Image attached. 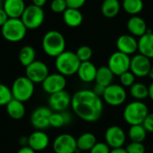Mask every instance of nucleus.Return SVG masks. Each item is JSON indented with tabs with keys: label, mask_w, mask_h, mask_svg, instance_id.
Masks as SVG:
<instances>
[{
	"label": "nucleus",
	"mask_w": 153,
	"mask_h": 153,
	"mask_svg": "<svg viewBox=\"0 0 153 153\" xmlns=\"http://www.w3.org/2000/svg\"><path fill=\"white\" fill-rule=\"evenodd\" d=\"M71 108L79 118L93 123L102 116L103 100L92 90H80L72 96Z\"/></svg>",
	"instance_id": "nucleus-1"
},
{
	"label": "nucleus",
	"mask_w": 153,
	"mask_h": 153,
	"mask_svg": "<svg viewBox=\"0 0 153 153\" xmlns=\"http://www.w3.org/2000/svg\"><path fill=\"white\" fill-rule=\"evenodd\" d=\"M65 39L58 30H49L45 33L42 39V48L46 55L56 57L65 51Z\"/></svg>",
	"instance_id": "nucleus-2"
},
{
	"label": "nucleus",
	"mask_w": 153,
	"mask_h": 153,
	"mask_svg": "<svg viewBox=\"0 0 153 153\" xmlns=\"http://www.w3.org/2000/svg\"><path fill=\"white\" fill-rule=\"evenodd\" d=\"M81 61L76 54L72 51H64L56 57L55 65L57 72L64 76H72L77 74Z\"/></svg>",
	"instance_id": "nucleus-3"
},
{
	"label": "nucleus",
	"mask_w": 153,
	"mask_h": 153,
	"mask_svg": "<svg viewBox=\"0 0 153 153\" xmlns=\"http://www.w3.org/2000/svg\"><path fill=\"white\" fill-rule=\"evenodd\" d=\"M148 115L149 108L147 105L140 100H135L127 104L123 112L124 120L130 126L143 125Z\"/></svg>",
	"instance_id": "nucleus-4"
},
{
	"label": "nucleus",
	"mask_w": 153,
	"mask_h": 153,
	"mask_svg": "<svg viewBox=\"0 0 153 153\" xmlns=\"http://www.w3.org/2000/svg\"><path fill=\"white\" fill-rule=\"evenodd\" d=\"M27 30L28 29L21 19L9 18L1 27L2 36L9 42H19L22 40L26 36Z\"/></svg>",
	"instance_id": "nucleus-5"
},
{
	"label": "nucleus",
	"mask_w": 153,
	"mask_h": 153,
	"mask_svg": "<svg viewBox=\"0 0 153 153\" xmlns=\"http://www.w3.org/2000/svg\"><path fill=\"white\" fill-rule=\"evenodd\" d=\"M34 83L26 76L16 78L11 87L13 98L22 102L29 100L34 93Z\"/></svg>",
	"instance_id": "nucleus-6"
},
{
	"label": "nucleus",
	"mask_w": 153,
	"mask_h": 153,
	"mask_svg": "<svg viewBox=\"0 0 153 153\" xmlns=\"http://www.w3.org/2000/svg\"><path fill=\"white\" fill-rule=\"evenodd\" d=\"M21 20L28 30H36L39 28L45 20V12L42 7L35 4L26 6Z\"/></svg>",
	"instance_id": "nucleus-7"
},
{
	"label": "nucleus",
	"mask_w": 153,
	"mask_h": 153,
	"mask_svg": "<svg viewBox=\"0 0 153 153\" xmlns=\"http://www.w3.org/2000/svg\"><path fill=\"white\" fill-rule=\"evenodd\" d=\"M102 98L104 102L108 105L112 107H118L125 103L127 98V93L122 85L112 83L106 87Z\"/></svg>",
	"instance_id": "nucleus-8"
},
{
	"label": "nucleus",
	"mask_w": 153,
	"mask_h": 153,
	"mask_svg": "<svg viewBox=\"0 0 153 153\" xmlns=\"http://www.w3.org/2000/svg\"><path fill=\"white\" fill-rule=\"evenodd\" d=\"M131 57L120 51L114 52L108 58V66L114 75L120 76L122 74L130 70Z\"/></svg>",
	"instance_id": "nucleus-9"
},
{
	"label": "nucleus",
	"mask_w": 153,
	"mask_h": 153,
	"mask_svg": "<svg viewBox=\"0 0 153 153\" xmlns=\"http://www.w3.org/2000/svg\"><path fill=\"white\" fill-rule=\"evenodd\" d=\"M48 74V67L42 61L35 60L30 65L25 67V76L28 77L34 84L42 83Z\"/></svg>",
	"instance_id": "nucleus-10"
},
{
	"label": "nucleus",
	"mask_w": 153,
	"mask_h": 153,
	"mask_svg": "<svg viewBox=\"0 0 153 153\" xmlns=\"http://www.w3.org/2000/svg\"><path fill=\"white\" fill-rule=\"evenodd\" d=\"M152 66L151 59L140 53L131 57L130 71L135 75V77L143 78L148 76Z\"/></svg>",
	"instance_id": "nucleus-11"
},
{
	"label": "nucleus",
	"mask_w": 153,
	"mask_h": 153,
	"mask_svg": "<svg viewBox=\"0 0 153 153\" xmlns=\"http://www.w3.org/2000/svg\"><path fill=\"white\" fill-rule=\"evenodd\" d=\"M53 111L47 107H39L34 109L30 116V123L37 130H44L50 126V117Z\"/></svg>",
	"instance_id": "nucleus-12"
},
{
	"label": "nucleus",
	"mask_w": 153,
	"mask_h": 153,
	"mask_svg": "<svg viewBox=\"0 0 153 153\" xmlns=\"http://www.w3.org/2000/svg\"><path fill=\"white\" fill-rule=\"evenodd\" d=\"M55 153H74L77 149L76 139L69 134H62L53 142Z\"/></svg>",
	"instance_id": "nucleus-13"
},
{
	"label": "nucleus",
	"mask_w": 153,
	"mask_h": 153,
	"mask_svg": "<svg viewBox=\"0 0 153 153\" xmlns=\"http://www.w3.org/2000/svg\"><path fill=\"white\" fill-rule=\"evenodd\" d=\"M105 141L110 149L122 148L126 141V134L120 126H111L105 132Z\"/></svg>",
	"instance_id": "nucleus-14"
},
{
	"label": "nucleus",
	"mask_w": 153,
	"mask_h": 153,
	"mask_svg": "<svg viewBox=\"0 0 153 153\" xmlns=\"http://www.w3.org/2000/svg\"><path fill=\"white\" fill-rule=\"evenodd\" d=\"M41 84L44 91L51 95L65 89L66 79L65 76L60 74L59 73L49 74Z\"/></svg>",
	"instance_id": "nucleus-15"
},
{
	"label": "nucleus",
	"mask_w": 153,
	"mask_h": 153,
	"mask_svg": "<svg viewBox=\"0 0 153 153\" xmlns=\"http://www.w3.org/2000/svg\"><path fill=\"white\" fill-rule=\"evenodd\" d=\"M72 97L66 91H61L49 95L48 106L54 112L65 111L71 106Z\"/></svg>",
	"instance_id": "nucleus-16"
},
{
	"label": "nucleus",
	"mask_w": 153,
	"mask_h": 153,
	"mask_svg": "<svg viewBox=\"0 0 153 153\" xmlns=\"http://www.w3.org/2000/svg\"><path fill=\"white\" fill-rule=\"evenodd\" d=\"M117 51H120L126 55H134L138 50V40L131 34H124L117 38Z\"/></svg>",
	"instance_id": "nucleus-17"
},
{
	"label": "nucleus",
	"mask_w": 153,
	"mask_h": 153,
	"mask_svg": "<svg viewBox=\"0 0 153 153\" xmlns=\"http://www.w3.org/2000/svg\"><path fill=\"white\" fill-rule=\"evenodd\" d=\"M49 138L48 134L40 130L32 133L28 137V146L35 152H40L48 148Z\"/></svg>",
	"instance_id": "nucleus-18"
},
{
	"label": "nucleus",
	"mask_w": 153,
	"mask_h": 153,
	"mask_svg": "<svg viewBox=\"0 0 153 153\" xmlns=\"http://www.w3.org/2000/svg\"><path fill=\"white\" fill-rule=\"evenodd\" d=\"M3 8L9 18L21 19L26 5L24 0H4Z\"/></svg>",
	"instance_id": "nucleus-19"
},
{
	"label": "nucleus",
	"mask_w": 153,
	"mask_h": 153,
	"mask_svg": "<svg viewBox=\"0 0 153 153\" xmlns=\"http://www.w3.org/2000/svg\"><path fill=\"white\" fill-rule=\"evenodd\" d=\"M126 26H127L128 31L134 37L140 38L143 36L148 30L146 22L138 15H134L131 18H129Z\"/></svg>",
	"instance_id": "nucleus-20"
},
{
	"label": "nucleus",
	"mask_w": 153,
	"mask_h": 153,
	"mask_svg": "<svg viewBox=\"0 0 153 153\" xmlns=\"http://www.w3.org/2000/svg\"><path fill=\"white\" fill-rule=\"evenodd\" d=\"M97 70L98 68L96 67V65L91 61L82 62L78 68L77 75L82 82H92L96 79Z\"/></svg>",
	"instance_id": "nucleus-21"
},
{
	"label": "nucleus",
	"mask_w": 153,
	"mask_h": 153,
	"mask_svg": "<svg viewBox=\"0 0 153 153\" xmlns=\"http://www.w3.org/2000/svg\"><path fill=\"white\" fill-rule=\"evenodd\" d=\"M138 51L140 54L153 58V32L148 30L147 32L138 39Z\"/></svg>",
	"instance_id": "nucleus-22"
},
{
	"label": "nucleus",
	"mask_w": 153,
	"mask_h": 153,
	"mask_svg": "<svg viewBox=\"0 0 153 153\" xmlns=\"http://www.w3.org/2000/svg\"><path fill=\"white\" fill-rule=\"evenodd\" d=\"M63 20L67 26L71 28H76L82 23L83 15L80 9L68 7L63 13Z\"/></svg>",
	"instance_id": "nucleus-23"
},
{
	"label": "nucleus",
	"mask_w": 153,
	"mask_h": 153,
	"mask_svg": "<svg viewBox=\"0 0 153 153\" xmlns=\"http://www.w3.org/2000/svg\"><path fill=\"white\" fill-rule=\"evenodd\" d=\"M5 107H6V112L8 116L14 120H20L25 115L24 104L23 102L18 100H15L13 98Z\"/></svg>",
	"instance_id": "nucleus-24"
},
{
	"label": "nucleus",
	"mask_w": 153,
	"mask_h": 153,
	"mask_svg": "<svg viewBox=\"0 0 153 153\" xmlns=\"http://www.w3.org/2000/svg\"><path fill=\"white\" fill-rule=\"evenodd\" d=\"M76 143H77V149L79 151L90 152L98 142H97V137L95 136L94 134L87 132L82 134L76 139Z\"/></svg>",
	"instance_id": "nucleus-25"
},
{
	"label": "nucleus",
	"mask_w": 153,
	"mask_h": 153,
	"mask_svg": "<svg viewBox=\"0 0 153 153\" xmlns=\"http://www.w3.org/2000/svg\"><path fill=\"white\" fill-rule=\"evenodd\" d=\"M122 5L119 0H103L101 4V13L107 18L116 17L121 9Z\"/></svg>",
	"instance_id": "nucleus-26"
},
{
	"label": "nucleus",
	"mask_w": 153,
	"mask_h": 153,
	"mask_svg": "<svg viewBox=\"0 0 153 153\" xmlns=\"http://www.w3.org/2000/svg\"><path fill=\"white\" fill-rule=\"evenodd\" d=\"M114 76V74L108 68V66L103 65L98 68L95 82L98 84H100L104 87H108L113 83Z\"/></svg>",
	"instance_id": "nucleus-27"
},
{
	"label": "nucleus",
	"mask_w": 153,
	"mask_h": 153,
	"mask_svg": "<svg viewBox=\"0 0 153 153\" xmlns=\"http://www.w3.org/2000/svg\"><path fill=\"white\" fill-rule=\"evenodd\" d=\"M18 58L20 63L24 66L27 67L30 65L31 63H33L36 60V50L33 47L31 46H24L22 47L18 55Z\"/></svg>",
	"instance_id": "nucleus-28"
},
{
	"label": "nucleus",
	"mask_w": 153,
	"mask_h": 153,
	"mask_svg": "<svg viewBox=\"0 0 153 153\" xmlns=\"http://www.w3.org/2000/svg\"><path fill=\"white\" fill-rule=\"evenodd\" d=\"M72 120V117L65 111L53 112L50 117V126L54 128H61L68 125Z\"/></svg>",
	"instance_id": "nucleus-29"
},
{
	"label": "nucleus",
	"mask_w": 153,
	"mask_h": 153,
	"mask_svg": "<svg viewBox=\"0 0 153 153\" xmlns=\"http://www.w3.org/2000/svg\"><path fill=\"white\" fill-rule=\"evenodd\" d=\"M128 136L132 142L143 143L147 137V131L143 125L130 126L128 130Z\"/></svg>",
	"instance_id": "nucleus-30"
},
{
	"label": "nucleus",
	"mask_w": 153,
	"mask_h": 153,
	"mask_svg": "<svg viewBox=\"0 0 153 153\" xmlns=\"http://www.w3.org/2000/svg\"><path fill=\"white\" fill-rule=\"evenodd\" d=\"M130 94L136 100L142 101L149 98V87L143 82H134L130 87Z\"/></svg>",
	"instance_id": "nucleus-31"
},
{
	"label": "nucleus",
	"mask_w": 153,
	"mask_h": 153,
	"mask_svg": "<svg viewBox=\"0 0 153 153\" xmlns=\"http://www.w3.org/2000/svg\"><path fill=\"white\" fill-rule=\"evenodd\" d=\"M122 7L125 12L132 16L137 15L143 9V0H123Z\"/></svg>",
	"instance_id": "nucleus-32"
},
{
	"label": "nucleus",
	"mask_w": 153,
	"mask_h": 153,
	"mask_svg": "<svg viewBox=\"0 0 153 153\" xmlns=\"http://www.w3.org/2000/svg\"><path fill=\"white\" fill-rule=\"evenodd\" d=\"M78 59L82 62H86V61H90V59L92 56V49L91 47L89 46H81L77 48L76 52H75Z\"/></svg>",
	"instance_id": "nucleus-33"
},
{
	"label": "nucleus",
	"mask_w": 153,
	"mask_h": 153,
	"mask_svg": "<svg viewBox=\"0 0 153 153\" xmlns=\"http://www.w3.org/2000/svg\"><path fill=\"white\" fill-rule=\"evenodd\" d=\"M13 99L11 88L0 83V106H6Z\"/></svg>",
	"instance_id": "nucleus-34"
},
{
	"label": "nucleus",
	"mask_w": 153,
	"mask_h": 153,
	"mask_svg": "<svg viewBox=\"0 0 153 153\" xmlns=\"http://www.w3.org/2000/svg\"><path fill=\"white\" fill-rule=\"evenodd\" d=\"M119 81L121 85L125 87H131L135 82V75L129 70L119 76Z\"/></svg>",
	"instance_id": "nucleus-35"
},
{
	"label": "nucleus",
	"mask_w": 153,
	"mask_h": 153,
	"mask_svg": "<svg viewBox=\"0 0 153 153\" xmlns=\"http://www.w3.org/2000/svg\"><path fill=\"white\" fill-rule=\"evenodd\" d=\"M67 8L65 0H52L50 3V9L56 13H63Z\"/></svg>",
	"instance_id": "nucleus-36"
},
{
	"label": "nucleus",
	"mask_w": 153,
	"mask_h": 153,
	"mask_svg": "<svg viewBox=\"0 0 153 153\" xmlns=\"http://www.w3.org/2000/svg\"><path fill=\"white\" fill-rule=\"evenodd\" d=\"M126 150L127 153H145V146L143 143L132 142L126 147Z\"/></svg>",
	"instance_id": "nucleus-37"
},
{
	"label": "nucleus",
	"mask_w": 153,
	"mask_h": 153,
	"mask_svg": "<svg viewBox=\"0 0 153 153\" xmlns=\"http://www.w3.org/2000/svg\"><path fill=\"white\" fill-rule=\"evenodd\" d=\"M110 147L106 143H97L90 151V153H110Z\"/></svg>",
	"instance_id": "nucleus-38"
},
{
	"label": "nucleus",
	"mask_w": 153,
	"mask_h": 153,
	"mask_svg": "<svg viewBox=\"0 0 153 153\" xmlns=\"http://www.w3.org/2000/svg\"><path fill=\"white\" fill-rule=\"evenodd\" d=\"M143 126L146 129L147 133L153 134V113H151V114L149 113V115L144 119Z\"/></svg>",
	"instance_id": "nucleus-39"
},
{
	"label": "nucleus",
	"mask_w": 153,
	"mask_h": 153,
	"mask_svg": "<svg viewBox=\"0 0 153 153\" xmlns=\"http://www.w3.org/2000/svg\"><path fill=\"white\" fill-rule=\"evenodd\" d=\"M67 6L70 8H75V9H80L82 7L86 2V0H65Z\"/></svg>",
	"instance_id": "nucleus-40"
},
{
	"label": "nucleus",
	"mask_w": 153,
	"mask_h": 153,
	"mask_svg": "<svg viewBox=\"0 0 153 153\" xmlns=\"http://www.w3.org/2000/svg\"><path fill=\"white\" fill-rule=\"evenodd\" d=\"M105 89H106V87H104V86H102V85H100V84L96 83V84L94 85L92 91H93L98 96L102 97V96H103V93H104V91H105Z\"/></svg>",
	"instance_id": "nucleus-41"
},
{
	"label": "nucleus",
	"mask_w": 153,
	"mask_h": 153,
	"mask_svg": "<svg viewBox=\"0 0 153 153\" xmlns=\"http://www.w3.org/2000/svg\"><path fill=\"white\" fill-rule=\"evenodd\" d=\"M8 19H9V17L6 14V13L4 10V8L0 7V27H2L8 21Z\"/></svg>",
	"instance_id": "nucleus-42"
},
{
	"label": "nucleus",
	"mask_w": 153,
	"mask_h": 153,
	"mask_svg": "<svg viewBox=\"0 0 153 153\" xmlns=\"http://www.w3.org/2000/svg\"><path fill=\"white\" fill-rule=\"evenodd\" d=\"M17 153H36V152L33 151L29 146H23V147H21L20 148V150L17 152Z\"/></svg>",
	"instance_id": "nucleus-43"
},
{
	"label": "nucleus",
	"mask_w": 153,
	"mask_h": 153,
	"mask_svg": "<svg viewBox=\"0 0 153 153\" xmlns=\"http://www.w3.org/2000/svg\"><path fill=\"white\" fill-rule=\"evenodd\" d=\"M31 1H32V4H35L39 7H43L48 0H31Z\"/></svg>",
	"instance_id": "nucleus-44"
},
{
	"label": "nucleus",
	"mask_w": 153,
	"mask_h": 153,
	"mask_svg": "<svg viewBox=\"0 0 153 153\" xmlns=\"http://www.w3.org/2000/svg\"><path fill=\"white\" fill-rule=\"evenodd\" d=\"M110 153H127L126 148H117V149H111Z\"/></svg>",
	"instance_id": "nucleus-45"
},
{
	"label": "nucleus",
	"mask_w": 153,
	"mask_h": 153,
	"mask_svg": "<svg viewBox=\"0 0 153 153\" xmlns=\"http://www.w3.org/2000/svg\"><path fill=\"white\" fill-rule=\"evenodd\" d=\"M149 98L153 101V82L149 86Z\"/></svg>",
	"instance_id": "nucleus-46"
},
{
	"label": "nucleus",
	"mask_w": 153,
	"mask_h": 153,
	"mask_svg": "<svg viewBox=\"0 0 153 153\" xmlns=\"http://www.w3.org/2000/svg\"><path fill=\"white\" fill-rule=\"evenodd\" d=\"M152 80L153 81V65L152 66V68H151V70H150V73H149V75H148Z\"/></svg>",
	"instance_id": "nucleus-47"
},
{
	"label": "nucleus",
	"mask_w": 153,
	"mask_h": 153,
	"mask_svg": "<svg viewBox=\"0 0 153 153\" xmlns=\"http://www.w3.org/2000/svg\"><path fill=\"white\" fill-rule=\"evenodd\" d=\"M4 0H0V7H3V4H4Z\"/></svg>",
	"instance_id": "nucleus-48"
}]
</instances>
